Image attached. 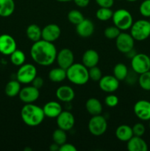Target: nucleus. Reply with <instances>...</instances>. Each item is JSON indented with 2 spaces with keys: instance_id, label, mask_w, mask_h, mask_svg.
I'll return each instance as SVG.
<instances>
[{
  "instance_id": "nucleus-20",
  "label": "nucleus",
  "mask_w": 150,
  "mask_h": 151,
  "mask_svg": "<svg viewBox=\"0 0 150 151\" xmlns=\"http://www.w3.org/2000/svg\"><path fill=\"white\" fill-rule=\"evenodd\" d=\"M45 116L48 118H57L63 111L61 105L56 101H50L46 103L43 107Z\"/></svg>"
},
{
  "instance_id": "nucleus-2",
  "label": "nucleus",
  "mask_w": 150,
  "mask_h": 151,
  "mask_svg": "<svg viewBox=\"0 0 150 151\" xmlns=\"http://www.w3.org/2000/svg\"><path fill=\"white\" fill-rule=\"evenodd\" d=\"M21 117L26 125L35 127L42 123L45 118V114L43 108L32 103H28L22 107Z\"/></svg>"
},
{
  "instance_id": "nucleus-31",
  "label": "nucleus",
  "mask_w": 150,
  "mask_h": 151,
  "mask_svg": "<svg viewBox=\"0 0 150 151\" xmlns=\"http://www.w3.org/2000/svg\"><path fill=\"white\" fill-rule=\"evenodd\" d=\"M52 139L54 143L60 146L62 145L63 144L66 143V140H67V135H66V131L58 128L53 132Z\"/></svg>"
},
{
  "instance_id": "nucleus-10",
  "label": "nucleus",
  "mask_w": 150,
  "mask_h": 151,
  "mask_svg": "<svg viewBox=\"0 0 150 151\" xmlns=\"http://www.w3.org/2000/svg\"><path fill=\"white\" fill-rule=\"evenodd\" d=\"M56 61L59 67L67 69L74 63V55L70 49L63 48L57 52Z\"/></svg>"
},
{
  "instance_id": "nucleus-3",
  "label": "nucleus",
  "mask_w": 150,
  "mask_h": 151,
  "mask_svg": "<svg viewBox=\"0 0 150 151\" xmlns=\"http://www.w3.org/2000/svg\"><path fill=\"white\" fill-rule=\"evenodd\" d=\"M66 78L74 85H85L90 80L88 69L82 63H74L66 69Z\"/></svg>"
},
{
  "instance_id": "nucleus-8",
  "label": "nucleus",
  "mask_w": 150,
  "mask_h": 151,
  "mask_svg": "<svg viewBox=\"0 0 150 151\" xmlns=\"http://www.w3.org/2000/svg\"><path fill=\"white\" fill-rule=\"evenodd\" d=\"M107 122L104 116L101 114L92 116L88 122V130L93 136L100 137L106 132Z\"/></svg>"
},
{
  "instance_id": "nucleus-27",
  "label": "nucleus",
  "mask_w": 150,
  "mask_h": 151,
  "mask_svg": "<svg viewBox=\"0 0 150 151\" xmlns=\"http://www.w3.org/2000/svg\"><path fill=\"white\" fill-rule=\"evenodd\" d=\"M21 89V83L18 81H10L6 85L4 88V92L6 95L10 97H14L19 95Z\"/></svg>"
},
{
  "instance_id": "nucleus-17",
  "label": "nucleus",
  "mask_w": 150,
  "mask_h": 151,
  "mask_svg": "<svg viewBox=\"0 0 150 151\" xmlns=\"http://www.w3.org/2000/svg\"><path fill=\"white\" fill-rule=\"evenodd\" d=\"M76 26V33L82 38H88L91 36L94 32V24L88 19H84L82 22Z\"/></svg>"
},
{
  "instance_id": "nucleus-46",
  "label": "nucleus",
  "mask_w": 150,
  "mask_h": 151,
  "mask_svg": "<svg viewBox=\"0 0 150 151\" xmlns=\"http://www.w3.org/2000/svg\"><path fill=\"white\" fill-rule=\"evenodd\" d=\"M25 151H26V150H31L30 148H28V147H26V148H25V150H24Z\"/></svg>"
},
{
  "instance_id": "nucleus-5",
  "label": "nucleus",
  "mask_w": 150,
  "mask_h": 151,
  "mask_svg": "<svg viewBox=\"0 0 150 151\" xmlns=\"http://www.w3.org/2000/svg\"><path fill=\"white\" fill-rule=\"evenodd\" d=\"M130 35L135 41H143L150 36V23L145 19L133 22L130 29Z\"/></svg>"
},
{
  "instance_id": "nucleus-15",
  "label": "nucleus",
  "mask_w": 150,
  "mask_h": 151,
  "mask_svg": "<svg viewBox=\"0 0 150 151\" xmlns=\"http://www.w3.org/2000/svg\"><path fill=\"white\" fill-rule=\"evenodd\" d=\"M56 119L57 126L62 130L66 131H70L74 126V116L69 111H63Z\"/></svg>"
},
{
  "instance_id": "nucleus-30",
  "label": "nucleus",
  "mask_w": 150,
  "mask_h": 151,
  "mask_svg": "<svg viewBox=\"0 0 150 151\" xmlns=\"http://www.w3.org/2000/svg\"><path fill=\"white\" fill-rule=\"evenodd\" d=\"M113 15V10L107 7H100L96 12V17L98 20L101 22H106L112 19Z\"/></svg>"
},
{
  "instance_id": "nucleus-43",
  "label": "nucleus",
  "mask_w": 150,
  "mask_h": 151,
  "mask_svg": "<svg viewBox=\"0 0 150 151\" xmlns=\"http://www.w3.org/2000/svg\"><path fill=\"white\" fill-rule=\"evenodd\" d=\"M59 148H60V145H58L56 143H53V144L50 145L49 146V150L50 151H57L59 150Z\"/></svg>"
},
{
  "instance_id": "nucleus-44",
  "label": "nucleus",
  "mask_w": 150,
  "mask_h": 151,
  "mask_svg": "<svg viewBox=\"0 0 150 151\" xmlns=\"http://www.w3.org/2000/svg\"><path fill=\"white\" fill-rule=\"evenodd\" d=\"M56 1H59V2H69V1H73V0H56Z\"/></svg>"
},
{
  "instance_id": "nucleus-21",
  "label": "nucleus",
  "mask_w": 150,
  "mask_h": 151,
  "mask_svg": "<svg viewBox=\"0 0 150 151\" xmlns=\"http://www.w3.org/2000/svg\"><path fill=\"white\" fill-rule=\"evenodd\" d=\"M127 149L129 151H147L148 145L141 137L133 136L127 142Z\"/></svg>"
},
{
  "instance_id": "nucleus-38",
  "label": "nucleus",
  "mask_w": 150,
  "mask_h": 151,
  "mask_svg": "<svg viewBox=\"0 0 150 151\" xmlns=\"http://www.w3.org/2000/svg\"><path fill=\"white\" fill-rule=\"evenodd\" d=\"M132 131H133L134 136H137V137H142L146 131V128L144 125L142 123H136L134 125L133 127H132Z\"/></svg>"
},
{
  "instance_id": "nucleus-6",
  "label": "nucleus",
  "mask_w": 150,
  "mask_h": 151,
  "mask_svg": "<svg viewBox=\"0 0 150 151\" xmlns=\"http://www.w3.org/2000/svg\"><path fill=\"white\" fill-rule=\"evenodd\" d=\"M36 76L37 69L32 63H24L16 73L17 81L22 84L31 83Z\"/></svg>"
},
{
  "instance_id": "nucleus-16",
  "label": "nucleus",
  "mask_w": 150,
  "mask_h": 151,
  "mask_svg": "<svg viewBox=\"0 0 150 151\" xmlns=\"http://www.w3.org/2000/svg\"><path fill=\"white\" fill-rule=\"evenodd\" d=\"M61 29L56 24H49L42 29L41 39L49 42H54L60 36Z\"/></svg>"
},
{
  "instance_id": "nucleus-1",
  "label": "nucleus",
  "mask_w": 150,
  "mask_h": 151,
  "mask_svg": "<svg viewBox=\"0 0 150 151\" xmlns=\"http://www.w3.org/2000/svg\"><path fill=\"white\" fill-rule=\"evenodd\" d=\"M57 51L52 42L41 39L34 42L30 49V56L33 61L42 66H51L57 58Z\"/></svg>"
},
{
  "instance_id": "nucleus-33",
  "label": "nucleus",
  "mask_w": 150,
  "mask_h": 151,
  "mask_svg": "<svg viewBox=\"0 0 150 151\" xmlns=\"http://www.w3.org/2000/svg\"><path fill=\"white\" fill-rule=\"evenodd\" d=\"M138 81L141 88L145 91H150V70L141 74Z\"/></svg>"
},
{
  "instance_id": "nucleus-19",
  "label": "nucleus",
  "mask_w": 150,
  "mask_h": 151,
  "mask_svg": "<svg viewBox=\"0 0 150 151\" xmlns=\"http://www.w3.org/2000/svg\"><path fill=\"white\" fill-rule=\"evenodd\" d=\"M82 64L85 65L88 69L97 66L99 61V55L96 50H88L83 53L82 58Z\"/></svg>"
},
{
  "instance_id": "nucleus-48",
  "label": "nucleus",
  "mask_w": 150,
  "mask_h": 151,
  "mask_svg": "<svg viewBox=\"0 0 150 151\" xmlns=\"http://www.w3.org/2000/svg\"><path fill=\"white\" fill-rule=\"evenodd\" d=\"M149 23H150V19H149Z\"/></svg>"
},
{
  "instance_id": "nucleus-28",
  "label": "nucleus",
  "mask_w": 150,
  "mask_h": 151,
  "mask_svg": "<svg viewBox=\"0 0 150 151\" xmlns=\"http://www.w3.org/2000/svg\"><path fill=\"white\" fill-rule=\"evenodd\" d=\"M129 74L127 66L122 63H119L113 68V76L117 78L119 81L126 80Z\"/></svg>"
},
{
  "instance_id": "nucleus-26",
  "label": "nucleus",
  "mask_w": 150,
  "mask_h": 151,
  "mask_svg": "<svg viewBox=\"0 0 150 151\" xmlns=\"http://www.w3.org/2000/svg\"><path fill=\"white\" fill-rule=\"evenodd\" d=\"M48 77L49 81H51V82H63L66 78V70L60 67L54 68L49 71Z\"/></svg>"
},
{
  "instance_id": "nucleus-24",
  "label": "nucleus",
  "mask_w": 150,
  "mask_h": 151,
  "mask_svg": "<svg viewBox=\"0 0 150 151\" xmlns=\"http://www.w3.org/2000/svg\"><path fill=\"white\" fill-rule=\"evenodd\" d=\"M15 7L14 0H0V16L9 17L13 13Z\"/></svg>"
},
{
  "instance_id": "nucleus-47",
  "label": "nucleus",
  "mask_w": 150,
  "mask_h": 151,
  "mask_svg": "<svg viewBox=\"0 0 150 151\" xmlns=\"http://www.w3.org/2000/svg\"><path fill=\"white\" fill-rule=\"evenodd\" d=\"M150 121V120H149ZM149 128H150V122H149Z\"/></svg>"
},
{
  "instance_id": "nucleus-25",
  "label": "nucleus",
  "mask_w": 150,
  "mask_h": 151,
  "mask_svg": "<svg viewBox=\"0 0 150 151\" xmlns=\"http://www.w3.org/2000/svg\"><path fill=\"white\" fill-rule=\"evenodd\" d=\"M26 35L27 38L32 42H36L41 39L42 29L38 25L32 24L29 25L26 29Z\"/></svg>"
},
{
  "instance_id": "nucleus-49",
  "label": "nucleus",
  "mask_w": 150,
  "mask_h": 151,
  "mask_svg": "<svg viewBox=\"0 0 150 151\" xmlns=\"http://www.w3.org/2000/svg\"><path fill=\"white\" fill-rule=\"evenodd\" d=\"M118 1H121V0H118Z\"/></svg>"
},
{
  "instance_id": "nucleus-42",
  "label": "nucleus",
  "mask_w": 150,
  "mask_h": 151,
  "mask_svg": "<svg viewBox=\"0 0 150 151\" xmlns=\"http://www.w3.org/2000/svg\"><path fill=\"white\" fill-rule=\"evenodd\" d=\"M75 4L79 7H85L89 4L90 0H73Z\"/></svg>"
},
{
  "instance_id": "nucleus-39",
  "label": "nucleus",
  "mask_w": 150,
  "mask_h": 151,
  "mask_svg": "<svg viewBox=\"0 0 150 151\" xmlns=\"http://www.w3.org/2000/svg\"><path fill=\"white\" fill-rule=\"evenodd\" d=\"M95 1L100 7L111 8L114 4V0H95Z\"/></svg>"
},
{
  "instance_id": "nucleus-37",
  "label": "nucleus",
  "mask_w": 150,
  "mask_h": 151,
  "mask_svg": "<svg viewBox=\"0 0 150 151\" xmlns=\"http://www.w3.org/2000/svg\"><path fill=\"white\" fill-rule=\"evenodd\" d=\"M119 97L116 95H115V94H113L112 93L109 94V95H107L105 97V100H104L105 105L110 108L116 107L119 104Z\"/></svg>"
},
{
  "instance_id": "nucleus-34",
  "label": "nucleus",
  "mask_w": 150,
  "mask_h": 151,
  "mask_svg": "<svg viewBox=\"0 0 150 151\" xmlns=\"http://www.w3.org/2000/svg\"><path fill=\"white\" fill-rule=\"evenodd\" d=\"M121 30L116 27L115 25L113 26H109L104 29V35L107 39L113 40L116 39L118 36L119 35V34L121 33Z\"/></svg>"
},
{
  "instance_id": "nucleus-18",
  "label": "nucleus",
  "mask_w": 150,
  "mask_h": 151,
  "mask_svg": "<svg viewBox=\"0 0 150 151\" xmlns=\"http://www.w3.org/2000/svg\"><path fill=\"white\" fill-rule=\"evenodd\" d=\"M56 97L63 103H70L75 97V92L69 86H61L56 90Z\"/></svg>"
},
{
  "instance_id": "nucleus-40",
  "label": "nucleus",
  "mask_w": 150,
  "mask_h": 151,
  "mask_svg": "<svg viewBox=\"0 0 150 151\" xmlns=\"http://www.w3.org/2000/svg\"><path fill=\"white\" fill-rule=\"evenodd\" d=\"M59 151H76V148L74 145L66 142L60 146Z\"/></svg>"
},
{
  "instance_id": "nucleus-45",
  "label": "nucleus",
  "mask_w": 150,
  "mask_h": 151,
  "mask_svg": "<svg viewBox=\"0 0 150 151\" xmlns=\"http://www.w3.org/2000/svg\"><path fill=\"white\" fill-rule=\"evenodd\" d=\"M126 1H130V2H133V1H138V0H126Z\"/></svg>"
},
{
  "instance_id": "nucleus-32",
  "label": "nucleus",
  "mask_w": 150,
  "mask_h": 151,
  "mask_svg": "<svg viewBox=\"0 0 150 151\" xmlns=\"http://www.w3.org/2000/svg\"><path fill=\"white\" fill-rule=\"evenodd\" d=\"M68 20L69 22L74 25H77L84 20L83 14L77 10H71L68 13Z\"/></svg>"
},
{
  "instance_id": "nucleus-9",
  "label": "nucleus",
  "mask_w": 150,
  "mask_h": 151,
  "mask_svg": "<svg viewBox=\"0 0 150 151\" xmlns=\"http://www.w3.org/2000/svg\"><path fill=\"white\" fill-rule=\"evenodd\" d=\"M135 40L132 35L126 32H121L116 38V48L120 52L126 54L133 50Z\"/></svg>"
},
{
  "instance_id": "nucleus-22",
  "label": "nucleus",
  "mask_w": 150,
  "mask_h": 151,
  "mask_svg": "<svg viewBox=\"0 0 150 151\" xmlns=\"http://www.w3.org/2000/svg\"><path fill=\"white\" fill-rule=\"evenodd\" d=\"M134 136L132 127L127 125H121L116 128V137L119 141L127 142Z\"/></svg>"
},
{
  "instance_id": "nucleus-29",
  "label": "nucleus",
  "mask_w": 150,
  "mask_h": 151,
  "mask_svg": "<svg viewBox=\"0 0 150 151\" xmlns=\"http://www.w3.org/2000/svg\"><path fill=\"white\" fill-rule=\"evenodd\" d=\"M10 56L11 63L16 66H20L23 65L26 60V55L24 52L18 49H16Z\"/></svg>"
},
{
  "instance_id": "nucleus-4",
  "label": "nucleus",
  "mask_w": 150,
  "mask_h": 151,
  "mask_svg": "<svg viewBox=\"0 0 150 151\" xmlns=\"http://www.w3.org/2000/svg\"><path fill=\"white\" fill-rule=\"evenodd\" d=\"M112 20L113 24L117 27L121 31L128 30L133 24L132 14L126 9H119L113 12Z\"/></svg>"
},
{
  "instance_id": "nucleus-35",
  "label": "nucleus",
  "mask_w": 150,
  "mask_h": 151,
  "mask_svg": "<svg viewBox=\"0 0 150 151\" xmlns=\"http://www.w3.org/2000/svg\"><path fill=\"white\" fill-rule=\"evenodd\" d=\"M88 72H89V78L94 82H99L102 77V72L101 69L96 66L88 69Z\"/></svg>"
},
{
  "instance_id": "nucleus-12",
  "label": "nucleus",
  "mask_w": 150,
  "mask_h": 151,
  "mask_svg": "<svg viewBox=\"0 0 150 151\" xmlns=\"http://www.w3.org/2000/svg\"><path fill=\"white\" fill-rule=\"evenodd\" d=\"M19 97L21 101L26 104L33 103L39 98V89L34 87L32 85L25 86L21 89L19 94Z\"/></svg>"
},
{
  "instance_id": "nucleus-41",
  "label": "nucleus",
  "mask_w": 150,
  "mask_h": 151,
  "mask_svg": "<svg viewBox=\"0 0 150 151\" xmlns=\"http://www.w3.org/2000/svg\"><path fill=\"white\" fill-rule=\"evenodd\" d=\"M44 79H43L42 78L36 76L35 77V79L32 81V82L31 83L32 84V86H33L34 87H35V88L40 89V88H41V87L44 86Z\"/></svg>"
},
{
  "instance_id": "nucleus-11",
  "label": "nucleus",
  "mask_w": 150,
  "mask_h": 151,
  "mask_svg": "<svg viewBox=\"0 0 150 151\" xmlns=\"http://www.w3.org/2000/svg\"><path fill=\"white\" fill-rule=\"evenodd\" d=\"M17 49L16 40L10 35H0V53L4 55H10Z\"/></svg>"
},
{
  "instance_id": "nucleus-14",
  "label": "nucleus",
  "mask_w": 150,
  "mask_h": 151,
  "mask_svg": "<svg viewBox=\"0 0 150 151\" xmlns=\"http://www.w3.org/2000/svg\"><path fill=\"white\" fill-rule=\"evenodd\" d=\"M134 113L139 119L143 121L150 120V102L141 100L135 103L133 107Z\"/></svg>"
},
{
  "instance_id": "nucleus-7",
  "label": "nucleus",
  "mask_w": 150,
  "mask_h": 151,
  "mask_svg": "<svg viewBox=\"0 0 150 151\" xmlns=\"http://www.w3.org/2000/svg\"><path fill=\"white\" fill-rule=\"evenodd\" d=\"M131 67L138 75L150 70V58L144 53L135 54L131 58Z\"/></svg>"
},
{
  "instance_id": "nucleus-13",
  "label": "nucleus",
  "mask_w": 150,
  "mask_h": 151,
  "mask_svg": "<svg viewBox=\"0 0 150 151\" xmlns=\"http://www.w3.org/2000/svg\"><path fill=\"white\" fill-rule=\"evenodd\" d=\"M99 86L101 91L111 94L119 88V81L113 75H104L99 81Z\"/></svg>"
},
{
  "instance_id": "nucleus-23",
  "label": "nucleus",
  "mask_w": 150,
  "mask_h": 151,
  "mask_svg": "<svg viewBox=\"0 0 150 151\" xmlns=\"http://www.w3.org/2000/svg\"><path fill=\"white\" fill-rule=\"evenodd\" d=\"M87 111L92 116L101 114L102 112V105L101 102L95 97H91L85 103Z\"/></svg>"
},
{
  "instance_id": "nucleus-36",
  "label": "nucleus",
  "mask_w": 150,
  "mask_h": 151,
  "mask_svg": "<svg viewBox=\"0 0 150 151\" xmlns=\"http://www.w3.org/2000/svg\"><path fill=\"white\" fill-rule=\"evenodd\" d=\"M140 13L144 17L150 18V0H144L139 7Z\"/></svg>"
}]
</instances>
